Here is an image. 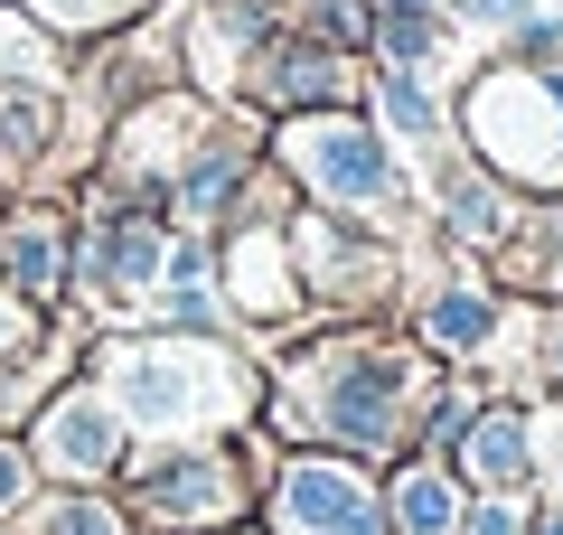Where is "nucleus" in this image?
Segmentation results:
<instances>
[{"label":"nucleus","instance_id":"nucleus-3","mask_svg":"<svg viewBox=\"0 0 563 535\" xmlns=\"http://www.w3.org/2000/svg\"><path fill=\"white\" fill-rule=\"evenodd\" d=\"M282 516H291V535H385L376 498L347 470H291L282 479Z\"/></svg>","mask_w":563,"mask_h":535},{"label":"nucleus","instance_id":"nucleus-5","mask_svg":"<svg viewBox=\"0 0 563 535\" xmlns=\"http://www.w3.org/2000/svg\"><path fill=\"white\" fill-rule=\"evenodd\" d=\"M141 507L161 516V526H217V516L235 507V479H225V460H169Z\"/></svg>","mask_w":563,"mask_h":535},{"label":"nucleus","instance_id":"nucleus-19","mask_svg":"<svg viewBox=\"0 0 563 535\" xmlns=\"http://www.w3.org/2000/svg\"><path fill=\"white\" fill-rule=\"evenodd\" d=\"M10 338H20V310H10V301H0V348H10Z\"/></svg>","mask_w":563,"mask_h":535},{"label":"nucleus","instance_id":"nucleus-21","mask_svg":"<svg viewBox=\"0 0 563 535\" xmlns=\"http://www.w3.org/2000/svg\"><path fill=\"white\" fill-rule=\"evenodd\" d=\"M536 535H563V516H544V526H536Z\"/></svg>","mask_w":563,"mask_h":535},{"label":"nucleus","instance_id":"nucleus-13","mask_svg":"<svg viewBox=\"0 0 563 535\" xmlns=\"http://www.w3.org/2000/svg\"><path fill=\"white\" fill-rule=\"evenodd\" d=\"M38 141H47V103L38 95H10V103H0V151H38Z\"/></svg>","mask_w":563,"mask_h":535},{"label":"nucleus","instance_id":"nucleus-6","mask_svg":"<svg viewBox=\"0 0 563 535\" xmlns=\"http://www.w3.org/2000/svg\"><path fill=\"white\" fill-rule=\"evenodd\" d=\"M122 451V433H113V404H57L47 414V460H57L66 479H85V470H103V460Z\"/></svg>","mask_w":563,"mask_h":535},{"label":"nucleus","instance_id":"nucleus-14","mask_svg":"<svg viewBox=\"0 0 563 535\" xmlns=\"http://www.w3.org/2000/svg\"><path fill=\"white\" fill-rule=\"evenodd\" d=\"M385 122H395V132H432V103H422L413 76H385Z\"/></svg>","mask_w":563,"mask_h":535},{"label":"nucleus","instance_id":"nucleus-11","mask_svg":"<svg viewBox=\"0 0 563 535\" xmlns=\"http://www.w3.org/2000/svg\"><path fill=\"white\" fill-rule=\"evenodd\" d=\"M10 273H20V292H57V236L47 226H20L10 236Z\"/></svg>","mask_w":563,"mask_h":535},{"label":"nucleus","instance_id":"nucleus-2","mask_svg":"<svg viewBox=\"0 0 563 535\" xmlns=\"http://www.w3.org/2000/svg\"><path fill=\"white\" fill-rule=\"evenodd\" d=\"M291 151H301V170L320 178L329 198H347V207H395L404 198L395 160H385V141L366 132V122H301Z\"/></svg>","mask_w":563,"mask_h":535},{"label":"nucleus","instance_id":"nucleus-12","mask_svg":"<svg viewBox=\"0 0 563 535\" xmlns=\"http://www.w3.org/2000/svg\"><path fill=\"white\" fill-rule=\"evenodd\" d=\"M376 39H385V57H395V66H422V57H432V20H422V10H385Z\"/></svg>","mask_w":563,"mask_h":535},{"label":"nucleus","instance_id":"nucleus-9","mask_svg":"<svg viewBox=\"0 0 563 535\" xmlns=\"http://www.w3.org/2000/svg\"><path fill=\"white\" fill-rule=\"evenodd\" d=\"M451 236H479V244H488V236H507L498 188H488V178H470V170L451 178Z\"/></svg>","mask_w":563,"mask_h":535},{"label":"nucleus","instance_id":"nucleus-17","mask_svg":"<svg viewBox=\"0 0 563 535\" xmlns=\"http://www.w3.org/2000/svg\"><path fill=\"white\" fill-rule=\"evenodd\" d=\"M470 535H517V516H507V507H479V516H470Z\"/></svg>","mask_w":563,"mask_h":535},{"label":"nucleus","instance_id":"nucleus-18","mask_svg":"<svg viewBox=\"0 0 563 535\" xmlns=\"http://www.w3.org/2000/svg\"><path fill=\"white\" fill-rule=\"evenodd\" d=\"M20 498V451H0V507Z\"/></svg>","mask_w":563,"mask_h":535},{"label":"nucleus","instance_id":"nucleus-16","mask_svg":"<svg viewBox=\"0 0 563 535\" xmlns=\"http://www.w3.org/2000/svg\"><path fill=\"white\" fill-rule=\"evenodd\" d=\"M38 10H57V20H95V10H122V0H38Z\"/></svg>","mask_w":563,"mask_h":535},{"label":"nucleus","instance_id":"nucleus-1","mask_svg":"<svg viewBox=\"0 0 563 535\" xmlns=\"http://www.w3.org/2000/svg\"><path fill=\"white\" fill-rule=\"evenodd\" d=\"M470 132L498 170L517 178H563V57L554 66H498L470 95Z\"/></svg>","mask_w":563,"mask_h":535},{"label":"nucleus","instance_id":"nucleus-22","mask_svg":"<svg viewBox=\"0 0 563 535\" xmlns=\"http://www.w3.org/2000/svg\"><path fill=\"white\" fill-rule=\"evenodd\" d=\"M395 10H422V0H395Z\"/></svg>","mask_w":563,"mask_h":535},{"label":"nucleus","instance_id":"nucleus-10","mask_svg":"<svg viewBox=\"0 0 563 535\" xmlns=\"http://www.w3.org/2000/svg\"><path fill=\"white\" fill-rule=\"evenodd\" d=\"M488 319H498L488 292H442V301H432V338H442V348H479Z\"/></svg>","mask_w":563,"mask_h":535},{"label":"nucleus","instance_id":"nucleus-15","mask_svg":"<svg viewBox=\"0 0 563 535\" xmlns=\"http://www.w3.org/2000/svg\"><path fill=\"white\" fill-rule=\"evenodd\" d=\"M38 535H113V516H103V507H47Z\"/></svg>","mask_w":563,"mask_h":535},{"label":"nucleus","instance_id":"nucleus-8","mask_svg":"<svg viewBox=\"0 0 563 535\" xmlns=\"http://www.w3.org/2000/svg\"><path fill=\"white\" fill-rule=\"evenodd\" d=\"M526 460H536V451H526V423L517 414H488L479 433H470V470L498 479V489H507V479H526Z\"/></svg>","mask_w":563,"mask_h":535},{"label":"nucleus","instance_id":"nucleus-7","mask_svg":"<svg viewBox=\"0 0 563 535\" xmlns=\"http://www.w3.org/2000/svg\"><path fill=\"white\" fill-rule=\"evenodd\" d=\"M395 526H404V535H451V526H461V498H451V479L404 470V479H395Z\"/></svg>","mask_w":563,"mask_h":535},{"label":"nucleus","instance_id":"nucleus-4","mask_svg":"<svg viewBox=\"0 0 563 535\" xmlns=\"http://www.w3.org/2000/svg\"><path fill=\"white\" fill-rule=\"evenodd\" d=\"M113 404L141 423H188L207 404V376L198 367H169L161 348H132V357H113Z\"/></svg>","mask_w":563,"mask_h":535},{"label":"nucleus","instance_id":"nucleus-20","mask_svg":"<svg viewBox=\"0 0 563 535\" xmlns=\"http://www.w3.org/2000/svg\"><path fill=\"white\" fill-rule=\"evenodd\" d=\"M554 385H563V329H554Z\"/></svg>","mask_w":563,"mask_h":535}]
</instances>
